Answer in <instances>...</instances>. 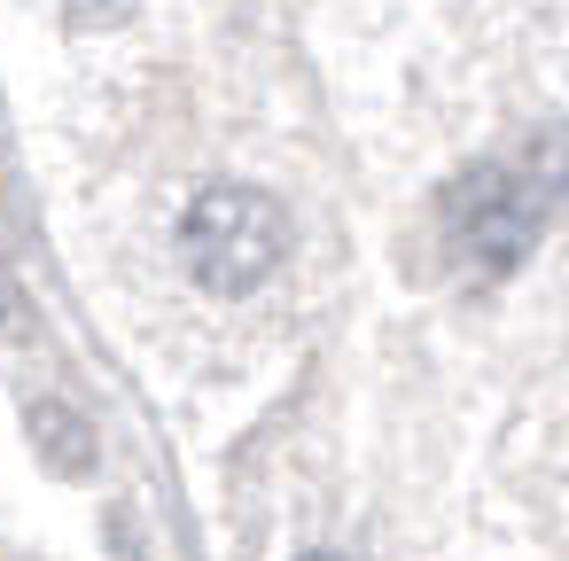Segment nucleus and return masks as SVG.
Instances as JSON below:
<instances>
[{
  "label": "nucleus",
  "mask_w": 569,
  "mask_h": 561,
  "mask_svg": "<svg viewBox=\"0 0 569 561\" xmlns=\"http://www.w3.org/2000/svg\"><path fill=\"white\" fill-rule=\"evenodd\" d=\"M126 9H133V0H63V17H71V24H87V32L126 24Z\"/></svg>",
  "instance_id": "5"
},
{
  "label": "nucleus",
  "mask_w": 569,
  "mask_h": 561,
  "mask_svg": "<svg viewBox=\"0 0 569 561\" xmlns=\"http://www.w3.org/2000/svg\"><path fill=\"white\" fill-rule=\"evenodd\" d=\"M445 242L460 266L476 273H515L530 258V242L546 234V196L522 164H476L445 188Z\"/></svg>",
  "instance_id": "2"
},
{
  "label": "nucleus",
  "mask_w": 569,
  "mask_h": 561,
  "mask_svg": "<svg viewBox=\"0 0 569 561\" xmlns=\"http://www.w3.org/2000/svg\"><path fill=\"white\" fill-rule=\"evenodd\" d=\"M515 164L538 180V196H569V126H546V133H538Z\"/></svg>",
  "instance_id": "4"
},
{
  "label": "nucleus",
  "mask_w": 569,
  "mask_h": 561,
  "mask_svg": "<svg viewBox=\"0 0 569 561\" xmlns=\"http://www.w3.org/2000/svg\"><path fill=\"white\" fill-rule=\"evenodd\" d=\"M305 561H343V553H305Z\"/></svg>",
  "instance_id": "6"
},
{
  "label": "nucleus",
  "mask_w": 569,
  "mask_h": 561,
  "mask_svg": "<svg viewBox=\"0 0 569 561\" xmlns=\"http://www.w3.org/2000/svg\"><path fill=\"white\" fill-rule=\"evenodd\" d=\"M32 444H40V460L63 468V475H87V468H94V437H87V421H79L71 405H32Z\"/></svg>",
  "instance_id": "3"
},
{
  "label": "nucleus",
  "mask_w": 569,
  "mask_h": 561,
  "mask_svg": "<svg viewBox=\"0 0 569 561\" xmlns=\"http://www.w3.org/2000/svg\"><path fill=\"white\" fill-rule=\"evenodd\" d=\"M289 258V211L266 196V188H242V180H219L188 203L180 219V266L196 289L211 297H250L258 281H273Z\"/></svg>",
  "instance_id": "1"
}]
</instances>
